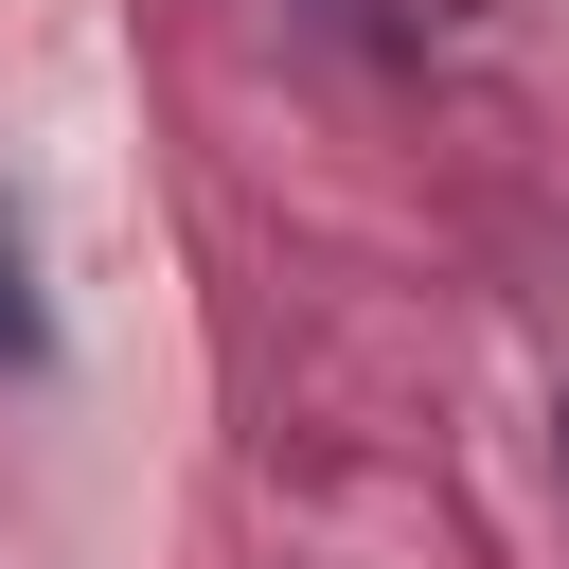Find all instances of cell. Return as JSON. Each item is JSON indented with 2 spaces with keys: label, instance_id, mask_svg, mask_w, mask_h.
<instances>
[{
  "label": "cell",
  "instance_id": "cell-1",
  "mask_svg": "<svg viewBox=\"0 0 569 569\" xmlns=\"http://www.w3.org/2000/svg\"><path fill=\"white\" fill-rule=\"evenodd\" d=\"M36 356H53V302H36V231L0 196V373H36Z\"/></svg>",
  "mask_w": 569,
  "mask_h": 569
},
{
  "label": "cell",
  "instance_id": "cell-2",
  "mask_svg": "<svg viewBox=\"0 0 569 569\" xmlns=\"http://www.w3.org/2000/svg\"><path fill=\"white\" fill-rule=\"evenodd\" d=\"M356 18H409V0H356Z\"/></svg>",
  "mask_w": 569,
  "mask_h": 569
},
{
  "label": "cell",
  "instance_id": "cell-3",
  "mask_svg": "<svg viewBox=\"0 0 569 569\" xmlns=\"http://www.w3.org/2000/svg\"><path fill=\"white\" fill-rule=\"evenodd\" d=\"M551 445H569V427H551Z\"/></svg>",
  "mask_w": 569,
  "mask_h": 569
}]
</instances>
